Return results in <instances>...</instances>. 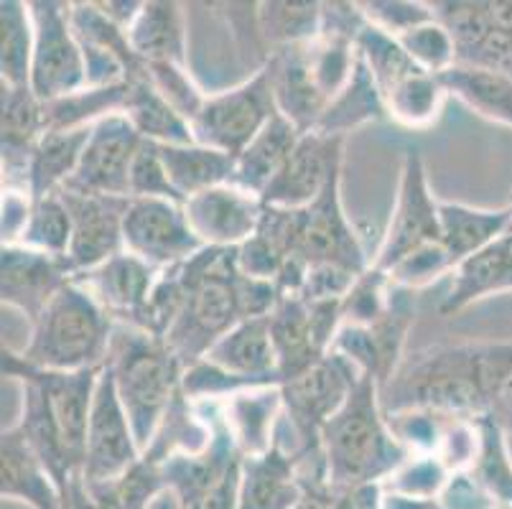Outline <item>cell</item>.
Instances as JSON below:
<instances>
[{
    "label": "cell",
    "instance_id": "3",
    "mask_svg": "<svg viewBox=\"0 0 512 509\" xmlns=\"http://www.w3.org/2000/svg\"><path fill=\"white\" fill-rule=\"evenodd\" d=\"M377 390L375 377L362 375L347 403L321 431L327 492L380 484L411 459L380 410Z\"/></svg>",
    "mask_w": 512,
    "mask_h": 509
},
{
    "label": "cell",
    "instance_id": "30",
    "mask_svg": "<svg viewBox=\"0 0 512 509\" xmlns=\"http://www.w3.org/2000/svg\"><path fill=\"white\" fill-rule=\"evenodd\" d=\"M123 115L133 123L146 143L156 146H184L197 143L189 120H184L166 97L156 90L148 79L146 69L138 77L128 79V97H125Z\"/></svg>",
    "mask_w": 512,
    "mask_h": 509
},
{
    "label": "cell",
    "instance_id": "39",
    "mask_svg": "<svg viewBox=\"0 0 512 509\" xmlns=\"http://www.w3.org/2000/svg\"><path fill=\"white\" fill-rule=\"evenodd\" d=\"M258 28L276 49L311 44L321 36V3H260Z\"/></svg>",
    "mask_w": 512,
    "mask_h": 509
},
{
    "label": "cell",
    "instance_id": "48",
    "mask_svg": "<svg viewBox=\"0 0 512 509\" xmlns=\"http://www.w3.org/2000/svg\"><path fill=\"white\" fill-rule=\"evenodd\" d=\"M454 273V265L451 258L446 255L444 245L434 242V245H426L421 250L411 252L406 260H400L393 270H390V280L395 286L406 288H423L428 283H434L439 275Z\"/></svg>",
    "mask_w": 512,
    "mask_h": 509
},
{
    "label": "cell",
    "instance_id": "46",
    "mask_svg": "<svg viewBox=\"0 0 512 509\" xmlns=\"http://www.w3.org/2000/svg\"><path fill=\"white\" fill-rule=\"evenodd\" d=\"M130 199H169V202L184 204L179 191L174 189L169 179V171L164 166V158L156 143L143 140L133 168H130Z\"/></svg>",
    "mask_w": 512,
    "mask_h": 509
},
{
    "label": "cell",
    "instance_id": "51",
    "mask_svg": "<svg viewBox=\"0 0 512 509\" xmlns=\"http://www.w3.org/2000/svg\"><path fill=\"white\" fill-rule=\"evenodd\" d=\"M34 196L23 189H3V245H16L29 222Z\"/></svg>",
    "mask_w": 512,
    "mask_h": 509
},
{
    "label": "cell",
    "instance_id": "53",
    "mask_svg": "<svg viewBox=\"0 0 512 509\" xmlns=\"http://www.w3.org/2000/svg\"><path fill=\"white\" fill-rule=\"evenodd\" d=\"M492 415L500 420V426L505 431L512 433V377L507 380V385L502 387V392L497 395L495 405H492Z\"/></svg>",
    "mask_w": 512,
    "mask_h": 509
},
{
    "label": "cell",
    "instance_id": "8",
    "mask_svg": "<svg viewBox=\"0 0 512 509\" xmlns=\"http://www.w3.org/2000/svg\"><path fill=\"white\" fill-rule=\"evenodd\" d=\"M36 26L34 64L29 90L41 102H54L87 87L85 51L72 28V3L36 0L31 3Z\"/></svg>",
    "mask_w": 512,
    "mask_h": 509
},
{
    "label": "cell",
    "instance_id": "5",
    "mask_svg": "<svg viewBox=\"0 0 512 509\" xmlns=\"http://www.w3.org/2000/svg\"><path fill=\"white\" fill-rule=\"evenodd\" d=\"M105 367L113 375L120 403L146 454L161 420L181 392L184 364L171 354L164 339L136 326L118 324Z\"/></svg>",
    "mask_w": 512,
    "mask_h": 509
},
{
    "label": "cell",
    "instance_id": "47",
    "mask_svg": "<svg viewBox=\"0 0 512 509\" xmlns=\"http://www.w3.org/2000/svg\"><path fill=\"white\" fill-rule=\"evenodd\" d=\"M367 23L390 36H403L411 28L436 21L434 6L428 3H408V0H375V3H360Z\"/></svg>",
    "mask_w": 512,
    "mask_h": 509
},
{
    "label": "cell",
    "instance_id": "26",
    "mask_svg": "<svg viewBox=\"0 0 512 509\" xmlns=\"http://www.w3.org/2000/svg\"><path fill=\"white\" fill-rule=\"evenodd\" d=\"M505 291H512V245L507 235L456 265L451 291L441 301V314L454 316L482 298Z\"/></svg>",
    "mask_w": 512,
    "mask_h": 509
},
{
    "label": "cell",
    "instance_id": "31",
    "mask_svg": "<svg viewBox=\"0 0 512 509\" xmlns=\"http://www.w3.org/2000/svg\"><path fill=\"white\" fill-rule=\"evenodd\" d=\"M92 128L46 130L31 153L26 171V189L34 199L59 194L77 174Z\"/></svg>",
    "mask_w": 512,
    "mask_h": 509
},
{
    "label": "cell",
    "instance_id": "2",
    "mask_svg": "<svg viewBox=\"0 0 512 509\" xmlns=\"http://www.w3.org/2000/svg\"><path fill=\"white\" fill-rule=\"evenodd\" d=\"M512 377V344H467L421 354L400 377L395 410L426 408L444 415L492 413Z\"/></svg>",
    "mask_w": 512,
    "mask_h": 509
},
{
    "label": "cell",
    "instance_id": "7",
    "mask_svg": "<svg viewBox=\"0 0 512 509\" xmlns=\"http://www.w3.org/2000/svg\"><path fill=\"white\" fill-rule=\"evenodd\" d=\"M258 232L276 242L286 258L296 255L306 265H342L355 273H365L372 265L344 214L342 174L309 207H265Z\"/></svg>",
    "mask_w": 512,
    "mask_h": 509
},
{
    "label": "cell",
    "instance_id": "49",
    "mask_svg": "<svg viewBox=\"0 0 512 509\" xmlns=\"http://www.w3.org/2000/svg\"><path fill=\"white\" fill-rule=\"evenodd\" d=\"M237 270L248 278L258 280H273L276 283L278 275H281L283 263H286V255H283L281 247L273 240L263 235V232H255L245 245H240L235 250Z\"/></svg>",
    "mask_w": 512,
    "mask_h": 509
},
{
    "label": "cell",
    "instance_id": "23",
    "mask_svg": "<svg viewBox=\"0 0 512 509\" xmlns=\"http://www.w3.org/2000/svg\"><path fill=\"white\" fill-rule=\"evenodd\" d=\"M283 415L281 385L250 387L220 405L222 426L242 456H263L276 446L278 418Z\"/></svg>",
    "mask_w": 512,
    "mask_h": 509
},
{
    "label": "cell",
    "instance_id": "11",
    "mask_svg": "<svg viewBox=\"0 0 512 509\" xmlns=\"http://www.w3.org/2000/svg\"><path fill=\"white\" fill-rule=\"evenodd\" d=\"M143 459L138 438L123 403L115 390L113 375L102 367L97 377L95 398H92L90 426H87V451H85V484L100 487V484L115 482L125 471H130Z\"/></svg>",
    "mask_w": 512,
    "mask_h": 509
},
{
    "label": "cell",
    "instance_id": "12",
    "mask_svg": "<svg viewBox=\"0 0 512 509\" xmlns=\"http://www.w3.org/2000/svg\"><path fill=\"white\" fill-rule=\"evenodd\" d=\"M125 250L156 270H169L204 250L184 204L169 199H130L123 224Z\"/></svg>",
    "mask_w": 512,
    "mask_h": 509
},
{
    "label": "cell",
    "instance_id": "55",
    "mask_svg": "<svg viewBox=\"0 0 512 509\" xmlns=\"http://www.w3.org/2000/svg\"><path fill=\"white\" fill-rule=\"evenodd\" d=\"M296 509H332V504H329L327 492H306L304 502Z\"/></svg>",
    "mask_w": 512,
    "mask_h": 509
},
{
    "label": "cell",
    "instance_id": "14",
    "mask_svg": "<svg viewBox=\"0 0 512 509\" xmlns=\"http://www.w3.org/2000/svg\"><path fill=\"white\" fill-rule=\"evenodd\" d=\"M344 138L309 130L301 135L276 179L260 194L265 207L304 209L314 204L327 186L342 174Z\"/></svg>",
    "mask_w": 512,
    "mask_h": 509
},
{
    "label": "cell",
    "instance_id": "56",
    "mask_svg": "<svg viewBox=\"0 0 512 509\" xmlns=\"http://www.w3.org/2000/svg\"><path fill=\"white\" fill-rule=\"evenodd\" d=\"M507 240H510V245H512V232H510V235H507Z\"/></svg>",
    "mask_w": 512,
    "mask_h": 509
},
{
    "label": "cell",
    "instance_id": "15",
    "mask_svg": "<svg viewBox=\"0 0 512 509\" xmlns=\"http://www.w3.org/2000/svg\"><path fill=\"white\" fill-rule=\"evenodd\" d=\"M59 194L64 196L74 224L72 245L67 252L72 275L90 273L125 250L123 224L130 199L85 194L74 189H62Z\"/></svg>",
    "mask_w": 512,
    "mask_h": 509
},
{
    "label": "cell",
    "instance_id": "22",
    "mask_svg": "<svg viewBox=\"0 0 512 509\" xmlns=\"http://www.w3.org/2000/svg\"><path fill=\"white\" fill-rule=\"evenodd\" d=\"M304 497L299 464L278 443L263 456H242L237 509H296Z\"/></svg>",
    "mask_w": 512,
    "mask_h": 509
},
{
    "label": "cell",
    "instance_id": "29",
    "mask_svg": "<svg viewBox=\"0 0 512 509\" xmlns=\"http://www.w3.org/2000/svg\"><path fill=\"white\" fill-rule=\"evenodd\" d=\"M304 130L299 125H293L286 115L276 112L271 123L265 125L250 146L237 156L235 163V179L232 184L240 189L250 191V194H263L265 186L276 179V174L288 161L293 148L299 146Z\"/></svg>",
    "mask_w": 512,
    "mask_h": 509
},
{
    "label": "cell",
    "instance_id": "35",
    "mask_svg": "<svg viewBox=\"0 0 512 509\" xmlns=\"http://www.w3.org/2000/svg\"><path fill=\"white\" fill-rule=\"evenodd\" d=\"M36 26L31 3H0V79L6 87H29Z\"/></svg>",
    "mask_w": 512,
    "mask_h": 509
},
{
    "label": "cell",
    "instance_id": "9",
    "mask_svg": "<svg viewBox=\"0 0 512 509\" xmlns=\"http://www.w3.org/2000/svg\"><path fill=\"white\" fill-rule=\"evenodd\" d=\"M276 112L271 82L265 69H260L248 82L207 97L202 112L192 123L194 140L237 158L250 146V140L271 123Z\"/></svg>",
    "mask_w": 512,
    "mask_h": 509
},
{
    "label": "cell",
    "instance_id": "36",
    "mask_svg": "<svg viewBox=\"0 0 512 509\" xmlns=\"http://www.w3.org/2000/svg\"><path fill=\"white\" fill-rule=\"evenodd\" d=\"M385 100L377 90L375 79H372L370 69L365 67V62H357L355 74L349 79V84L329 102V107L321 115L319 125H316V133L324 135H337L344 138L352 128L357 125H365L370 120L383 118L385 115Z\"/></svg>",
    "mask_w": 512,
    "mask_h": 509
},
{
    "label": "cell",
    "instance_id": "6",
    "mask_svg": "<svg viewBox=\"0 0 512 509\" xmlns=\"http://www.w3.org/2000/svg\"><path fill=\"white\" fill-rule=\"evenodd\" d=\"M179 273L184 280V303L164 344L186 370L207 357L209 349L242 321L235 298V250L204 247L179 265Z\"/></svg>",
    "mask_w": 512,
    "mask_h": 509
},
{
    "label": "cell",
    "instance_id": "57",
    "mask_svg": "<svg viewBox=\"0 0 512 509\" xmlns=\"http://www.w3.org/2000/svg\"><path fill=\"white\" fill-rule=\"evenodd\" d=\"M510 209H512V204H510ZM510 232H512V224H510ZM510 232H507V235H510Z\"/></svg>",
    "mask_w": 512,
    "mask_h": 509
},
{
    "label": "cell",
    "instance_id": "4",
    "mask_svg": "<svg viewBox=\"0 0 512 509\" xmlns=\"http://www.w3.org/2000/svg\"><path fill=\"white\" fill-rule=\"evenodd\" d=\"M115 326L113 316L72 278L34 321L29 344L18 357L36 370H102L110 357Z\"/></svg>",
    "mask_w": 512,
    "mask_h": 509
},
{
    "label": "cell",
    "instance_id": "43",
    "mask_svg": "<svg viewBox=\"0 0 512 509\" xmlns=\"http://www.w3.org/2000/svg\"><path fill=\"white\" fill-rule=\"evenodd\" d=\"M398 41L423 72L436 74V77L459 62L454 36H451V31L439 18L423 23L418 28H411L408 34L398 36Z\"/></svg>",
    "mask_w": 512,
    "mask_h": 509
},
{
    "label": "cell",
    "instance_id": "1",
    "mask_svg": "<svg viewBox=\"0 0 512 509\" xmlns=\"http://www.w3.org/2000/svg\"><path fill=\"white\" fill-rule=\"evenodd\" d=\"M3 372L23 382V415L16 426L49 466L62 497H67L69 487L85 479L87 426L102 370H36L18 352L3 347Z\"/></svg>",
    "mask_w": 512,
    "mask_h": 509
},
{
    "label": "cell",
    "instance_id": "52",
    "mask_svg": "<svg viewBox=\"0 0 512 509\" xmlns=\"http://www.w3.org/2000/svg\"><path fill=\"white\" fill-rule=\"evenodd\" d=\"M97 6H100V11L105 13L110 21L118 23L120 28H125V31H128V28L133 26V21L138 18V13H141L143 3H128V0H107V3H97Z\"/></svg>",
    "mask_w": 512,
    "mask_h": 509
},
{
    "label": "cell",
    "instance_id": "40",
    "mask_svg": "<svg viewBox=\"0 0 512 509\" xmlns=\"http://www.w3.org/2000/svg\"><path fill=\"white\" fill-rule=\"evenodd\" d=\"M479 451L474 466H477V482L497 502L512 507V459L507 451L505 428L492 413L477 415Z\"/></svg>",
    "mask_w": 512,
    "mask_h": 509
},
{
    "label": "cell",
    "instance_id": "34",
    "mask_svg": "<svg viewBox=\"0 0 512 509\" xmlns=\"http://www.w3.org/2000/svg\"><path fill=\"white\" fill-rule=\"evenodd\" d=\"M214 436H217V428L199 413L197 403L179 392L143 459L151 464H164L174 456H202L214 443Z\"/></svg>",
    "mask_w": 512,
    "mask_h": 509
},
{
    "label": "cell",
    "instance_id": "16",
    "mask_svg": "<svg viewBox=\"0 0 512 509\" xmlns=\"http://www.w3.org/2000/svg\"><path fill=\"white\" fill-rule=\"evenodd\" d=\"M184 212L204 247L237 250L258 232L265 204L258 194L225 184L186 199Z\"/></svg>",
    "mask_w": 512,
    "mask_h": 509
},
{
    "label": "cell",
    "instance_id": "37",
    "mask_svg": "<svg viewBox=\"0 0 512 509\" xmlns=\"http://www.w3.org/2000/svg\"><path fill=\"white\" fill-rule=\"evenodd\" d=\"M125 97H128V82L110 84V87H85L62 100L44 102L46 130L92 128L100 120L123 112Z\"/></svg>",
    "mask_w": 512,
    "mask_h": 509
},
{
    "label": "cell",
    "instance_id": "25",
    "mask_svg": "<svg viewBox=\"0 0 512 509\" xmlns=\"http://www.w3.org/2000/svg\"><path fill=\"white\" fill-rule=\"evenodd\" d=\"M268 319H271L281 385L309 372L314 364H319L332 352L316 334L311 308L301 296H283Z\"/></svg>",
    "mask_w": 512,
    "mask_h": 509
},
{
    "label": "cell",
    "instance_id": "28",
    "mask_svg": "<svg viewBox=\"0 0 512 509\" xmlns=\"http://www.w3.org/2000/svg\"><path fill=\"white\" fill-rule=\"evenodd\" d=\"M439 219L441 245L451 258V265L456 268L510 232L512 209H474L467 204L441 202Z\"/></svg>",
    "mask_w": 512,
    "mask_h": 509
},
{
    "label": "cell",
    "instance_id": "19",
    "mask_svg": "<svg viewBox=\"0 0 512 509\" xmlns=\"http://www.w3.org/2000/svg\"><path fill=\"white\" fill-rule=\"evenodd\" d=\"M158 275L161 270L123 250L107 263H102L100 268L74 275V280L90 291V296L113 316L115 324L138 326L148 301H151Z\"/></svg>",
    "mask_w": 512,
    "mask_h": 509
},
{
    "label": "cell",
    "instance_id": "44",
    "mask_svg": "<svg viewBox=\"0 0 512 509\" xmlns=\"http://www.w3.org/2000/svg\"><path fill=\"white\" fill-rule=\"evenodd\" d=\"M449 474L444 461L436 454L411 456L406 464L400 466L393 476L388 479V487L393 494L400 497L421 499V502H434L444 487L449 484Z\"/></svg>",
    "mask_w": 512,
    "mask_h": 509
},
{
    "label": "cell",
    "instance_id": "50",
    "mask_svg": "<svg viewBox=\"0 0 512 509\" xmlns=\"http://www.w3.org/2000/svg\"><path fill=\"white\" fill-rule=\"evenodd\" d=\"M362 273L355 270L342 268V265H309L304 278V286H301L299 296L304 301H342L349 293V288L355 286V280Z\"/></svg>",
    "mask_w": 512,
    "mask_h": 509
},
{
    "label": "cell",
    "instance_id": "27",
    "mask_svg": "<svg viewBox=\"0 0 512 509\" xmlns=\"http://www.w3.org/2000/svg\"><path fill=\"white\" fill-rule=\"evenodd\" d=\"M128 39L143 64L186 67V16L174 0L143 3L141 13L128 28Z\"/></svg>",
    "mask_w": 512,
    "mask_h": 509
},
{
    "label": "cell",
    "instance_id": "13",
    "mask_svg": "<svg viewBox=\"0 0 512 509\" xmlns=\"http://www.w3.org/2000/svg\"><path fill=\"white\" fill-rule=\"evenodd\" d=\"M141 146L143 138L123 112L100 120L92 125L77 174L64 189L130 199V168Z\"/></svg>",
    "mask_w": 512,
    "mask_h": 509
},
{
    "label": "cell",
    "instance_id": "54",
    "mask_svg": "<svg viewBox=\"0 0 512 509\" xmlns=\"http://www.w3.org/2000/svg\"><path fill=\"white\" fill-rule=\"evenodd\" d=\"M146 509H184V504H181L179 494H176L174 489L166 487L164 492H158L156 497H153V502L148 504Z\"/></svg>",
    "mask_w": 512,
    "mask_h": 509
},
{
    "label": "cell",
    "instance_id": "20",
    "mask_svg": "<svg viewBox=\"0 0 512 509\" xmlns=\"http://www.w3.org/2000/svg\"><path fill=\"white\" fill-rule=\"evenodd\" d=\"M263 69L271 82L278 112L286 115L293 125H299L304 133L314 130L329 107V100L321 95L319 84L311 74L309 44L276 49Z\"/></svg>",
    "mask_w": 512,
    "mask_h": 509
},
{
    "label": "cell",
    "instance_id": "33",
    "mask_svg": "<svg viewBox=\"0 0 512 509\" xmlns=\"http://www.w3.org/2000/svg\"><path fill=\"white\" fill-rule=\"evenodd\" d=\"M169 179L181 199H192L202 191L232 184L237 158L202 143H184V146H158Z\"/></svg>",
    "mask_w": 512,
    "mask_h": 509
},
{
    "label": "cell",
    "instance_id": "18",
    "mask_svg": "<svg viewBox=\"0 0 512 509\" xmlns=\"http://www.w3.org/2000/svg\"><path fill=\"white\" fill-rule=\"evenodd\" d=\"M72 28L85 51L87 87L128 82L146 69L130 46L128 31L110 21L97 3H72Z\"/></svg>",
    "mask_w": 512,
    "mask_h": 509
},
{
    "label": "cell",
    "instance_id": "45",
    "mask_svg": "<svg viewBox=\"0 0 512 509\" xmlns=\"http://www.w3.org/2000/svg\"><path fill=\"white\" fill-rule=\"evenodd\" d=\"M146 74L151 84L166 97L181 118L194 123L209 95L199 90V84L189 74L184 64H146Z\"/></svg>",
    "mask_w": 512,
    "mask_h": 509
},
{
    "label": "cell",
    "instance_id": "38",
    "mask_svg": "<svg viewBox=\"0 0 512 509\" xmlns=\"http://www.w3.org/2000/svg\"><path fill=\"white\" fill-rule=\"evenodd\" d=\"M385 110L393 120L406 128H428L439 118L441 105L446 100V90L436 74L423 69L400 79L383 95Z\"/></svg>",
    "mask_w": 512,
    "mask_h": 509
},
{
    "label": "cell",
    "instance_id": "41",
    "mask_svg": "<svg viewBox=\"0 0 512 509\" xmlns=\"http://www.w3.org/2000/svg\"><path fill=\"white\" fill-rule=\"evenodd\" d=\"M72 232V212H69L64 196L49 194L34 199L26 230H23L21 240L16 245L31 247V250L67 260L69 245H72Z\"/></svg>",
    "mask_w": 512,
    "mask_h": 509
},
{
    "label": "cell",
    "instance_id": "32",
    "mask_svg": "<svg viewBox=\"0 0 512 509\" xmlns=\"http://www.w3.org/2000/svg\"><path fill=\"white\" fill-rule=\"evenodd\" d=\"M446 95H454L484 120L512 128V77L479 64L456 62L439 74Z\"/></svg>",
    "mask_w": 512,
    "mask_h": 509
},
{
    "label": "cell",
    "instance_id": "17",
    "mask_svg": "<svg viewBox=\"0 0 512 509\" xmlns=\"http://www.w3.org/2000/svg\"><path fill=\"white\" fill-rule=\"evenodd\" d=\"M67 260L31 250L23 245H3L0 250V298L34 324L46 306L72 280Z\"/></svg>",
    "mask_w": 512,
    "mask_h": 509
},
{
    "label": "cell",
    "instance_id": "21",
    "mask_svg": "<svg viewBox=\"0 0 512 509\" xmlns=\"http://www.w3.org/2000/svg\"><path fill=\"white\" fill-rule=\"evenodd\" d=\"M0 494L31 509H64L57 479L18 426L3 431L0 441Z\"/></svg>",
    "mask_w": 512,
    "mask_h": 509
},
{
    "label": "cell",
    "instance_id": "24",
    "mask_svg": "<svg viewBox=\"0 0 512 509\" xmlns=\"http://www.w3.org/2000/svg\"><path fill=\"white\" fill-rule=\"evenodd\" d=\"M204 359L253 385H281L268 316L245 319L232 326Z\"/></svg>",
    "mask_w": 512,
    "mask_h": 509
},
{
    "label": "cell",
    "instance_id": "10",
    "mask_svg": "<svg viewBox=\"0 0 512 509\" xmlns=\"http://www.w3.org/2000/svg\"><path fill=\"white\" fill-rule=\"evenodd\" d=\"M439 207L441 202H436V196L428 189L426 163L421 153L416 148H408L403 156V168H400L393 217H390L383 245L372 258V265L383 273H390L411 252L441 242Z\"/></svg>",
    "mask_w": 512,
    "mask_h": 509
},
{
    "label": "cell",
    "instance_id": "42",
    "mask_svg": "<svg viewBox=\"0 0 512 509\" xmlns=\"http://www.w3.org/2000/svg\"><path fill=\"white\" fill-rule=\"evenodd\" d=\"M388 286H393L388 273L377 270L375 265L365 270L342 298V319L349 326H375L390 311Z\"/></svg>",
    "mask_w": 512,
    "mask_h": 509
}]
</instances>
